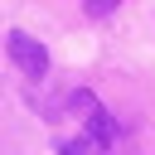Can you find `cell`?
<instances>
[{
	"label": "cell",
	"instance_id": "6da1fadb",
	"mask_svg": "<svg viewBox=\"0 0 155 155\" xmlns=\"http://www.w3.org/2000/svg\"><path fill=\"white\" fill-rule=\"evenodd\" d=\"M58 155H121V126L92 92H73L58 111Z\"/></svg>",
	"mask_w": 155,
	"mask_h": 155
},
{
	"label": "cell",
	"instance_id": "7a4b0ae2",
	"mask_svg": "<svg viewBox=\"0 0 155 155\" xmlns=\"http://www.w3.org/2000/svg\"><path fill=\"white\" fill-rule=\"evenodd\" d=\"M5 53H10V63L19 68V78H29V82H44V78H48V48H44L34 34L15 29V34L5 39Z\"/></svg>",
	"mask_w": 155,
	"mask_h": 155
},
{
	"label": "cell",
	"instance_id": "3957f363",
	"mask_svg": "<svg viewBox=\"0 0 155 155\" xmlns=\"http://www.w3.org/2000/svg\"><path fill=\"white\" fill-rule=\"evenodd\" d=\"M116 5H121V0H82V10H87L92 19H107V15L116 10Z\"/></svg>",
	"mask_w": 155,
	"mask_h": 155
}]
</instances>
